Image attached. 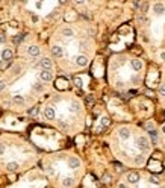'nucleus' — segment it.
<instances>
[{
  "label": "nucleus",
  "mask_w": 165,
  "mask_h": 188,
  "mask_svg": "<svg viewBox=\"0 0 165 188\" xmlns=\"http://www.w3.org/2000/svg\"><path fill=\"white\" fill-rule=\"evenodd\" d=\"M136 146L143 152H145V150L150 149V141H149V138H147V137H138L136 138Z\"/></svg>",
  "instance_id": "nucleus-1"
},
{
  "label": "nucleus",
  "mask_w": 165,
  "mask_h": 188,
  "mask_svg": "<svg viewBox=\"0 0 165 188\" xmlns=\"http://www.w3.org/2000/svg\"><path fill=\"white\" fill-rule=\"evenodd\" d=\"M39 78L43 82H50L53 79V73L50 72V70H43V72L39 73Z\"/></svg>",
  "instance_id": "nucleus-2"
},
{
  "label": "nucleus",
  "mask_w": 165,
  "mask_h": 188,
  "mask_svg": "<svg viewBox=\"0 0 165 188\" xmlns=\"http://www.w3.org/2000/svg\"><path fill=\"white\" fill-rule=\"evenodd\" d=\"M44 117L47 120H55V117H56V112H55V108H52V106H47L44 109Z\"/></svg>",
  "instance_id": "nucleus-3"
},
{
  "label": "nucleus",
  "mask_w": 165,
  "mask_h": 188,
  "mask_svg": "<svg viewBox=\"0 0 165 188\" xmlns=\"http://www.w3.org/2000/svg\"><path fill=\"white\" fill-rule=\"evenodd\" d=\"M127 182H129L130 185H136L138 182H139V174L135 173V172L129 173V174H127Z\"/></svg>",
  "instance_id": "nucleus-4"
},
{
  "label": "nucleus",
  "mask_w": 165,
  "mask_h": 188,
  "mask_svg": "<svg viewBox=\"0 0 165 188\" xmlns=\"http://www.w3.org/2000/svg\"><path fill=\"white\" fill-rule=\"evenodd\" d=\"M153 12H155V15H164L165 12V6H164V3H155L153 5Z\"/></svg>",
  "instance_id": "nucleus-5"
},
{
  "label": "nucleus",
  "mask_w": 165,
  "mask_h": 188,
  "mask_svg": "<svg viewBox=\"0 0 165 188\" xmlns=\"http://www.w3.org/2000/svg\"><path fill=\"white\" fill-rule=\"evenodd\" d=\"M39 65H41V68H43V70H50L53 64H52L50 58H43V59H41V62H39Z\"/></svg>",
  "instance_id": "nucleus-6"
},
{
  "label": "nucleus",
  "mask_w": 165,
  "mask_h": 188,
  "mask_svg": "<svg viewBox=\"0 0 165 188\" xmlns=\"http://www.w3.org/2000/svg\"><path fill=\"white\" fill-rule=\"evenodd\" d=\"M52 55L55 56V58H62V55H64L62 47L61 46H53L52 47Z\"/></svg>",
  "instance_id": "nucleus-7"
},
{
  "label": "nucleus",
  "mask_w": 165,
  "mask_h": 188,
  "mask_svg": "<svg viewBox=\"0 0 165 188\" xmlns=\"http://www.w3.org/2000/svg\"><path fill=\"white\" fill-rule=\"evenodd\" d=\"M68 166H70V168H79L80 167V161H79V158H76V156H71L68 159Z\"/></svg>",
  "instance_id": "nucleus-8"
},
{
  "label": "nucleus",
  "mask_w": 165,
  "mask_h": 188,
  "mask_svg": "<svg viewBox=\"0 0 165 188\" xmlns=\"http://www.w3.org/2000/svg\"><path fill=\"white\" fill-rule=\"evenodd\" d=\"M118 135H120L121 140H129V138H130V131H129L127 127H121L118 131Z\"/></svg>",
  "instance_id": "nucleus-9"
},
{
  "label": "nucleus",
  "mask_w": 165,
  "mask_h": 188,
  "mask_svg": "<svg viewBox=\"0 0 165 188\" xmlns=\"http://www.w3.org/2000/svg\"><path fill=\"white\" fill-rule=\"evenodd\" d=\"M76 64H77L79 67H85L88 64V58L85 55H79L77 58H76Z\"/></svg>",
  "instance_id": "nucleus-10"
},
{
  "label": "nucleus",
  "mask_w": 165,
  "mask_h": 188,
  "mask_svg": "<svg viewBox=\"0 0 165 188\" xmlns=\"http://www.w3.org/2000/svg\"><path fill=\"white\" fill-rule=\"evenodd\" d=\"M130 65H132V68L135 70V72H139V70L143 68V62H141L139 59H132L130 61Z\"/></svg>",
  "instance_id": "nucleus-11"
},
{
  "label": "nucleus",
  "mask_w": 165,
  "mask_h": 188,
  "mask_svg": "<svg viewBox=\"0 0 165 188\" xmlns=\"http://www.w3.org/2000/svg\"><path fill=\"white\" fill-rule=\"evenodd\" d=\"M27 53L29 55H31V56H38L39 55V47L38 46H31V47H29V49H27Z\"/></svg>",
  "instance_id": "nucleus-12"
},
{
  "label": "nucleus",
  "mask_w": 165,
  "mask_h": 188,
  "mask_svg": "<svg viewBox=\"0 0 165 188\" xmlns=\"http://www.w3.org/2000/svg\"><path fill=\"white\" fill-rule=\"evenodd\" d=\"M11 59H12V52L9 49H5L2 52V61H11Z\"/></svg>",
  "instance_id": "nucleus-13"
},
{
  "label": "nucleus",
  "mask_w": 165,
  "mask_h": 188,
  "mask_svg": "<svg viewBox=\"0 0 165 188\" xmlns=\"http://www.w3.org/2000/svg\"><path fill=\"white\" fill-rule=\"evenodd\" d=\"M74 185V179L73 178H65L62 181V187H65V188H71Z\"/></svg>",
  "instance_id": "nucleus-14"
},
{
  "label": "nucleus",
  "mask_w": 165,
  "mask_h": 188,
  "mask_svg": "<svg viewBox=\"0 0 165 188\" xmlns=\"http://www.w3.org/2000/svg\"><path fill=\"white\" fill-rule=\"evenodd\" d=\"M62 35H64V37H67V38H71L74 35V31H73V29H70V27H64L62 29Z\"/></svg>",
  "instance_id": "nucleus-15"
},
{
  "label": "nucleus",
  "mask_w": 165,
  "mask_h": 188,
  "mask_svg": "<svg viewBox=\"0 0 165 188\" xmlns=\"http://www.w3.org/2000/svg\"><path fill=\"white\" fill-rule=\"evenodd\" d=\"M6 168L9 170V172H17V170H18V164H17V162H8Z\"/></svg>",
  "instance_id": "nucleus-16"
},
{
  "label": "nucleus",
  "mask_w": 165,
  "mask_h": 188,
  "mask_svg": "<svg viewBox=\"0 0 165 188\" xmlns=\"http://www.w3.org/2000/svg\"><path fill=\"white\" fill-rule=\"evenodd\" d=\"M144 162H145V156L144 155H138L136 158H135V164H138V166H143Z\"/></svg>",
  "instance_id": "nucleus-17"
},
{
  "label": "nucleus",
  "mask_w": 165,
  "mask_h": 188,
  "mask_svg": "<svg viewBox=\"0 0 165 188\" xmlns=\"http://www.w3.org/2000/svg\"><path fill=\"white\" fill-rule=\"evenodd\" d=\"M12 100H14V103H17V105H23V103H24V99H23L21 96H14Z\"/></svg>",
  "instance_id": "nucleus-18"
},
{
  "label": "nucleus",
  "mask_w": 165,
  "mask_h": 188,
  "mask_svg": "<svg viewBox=\"0 0 165 188\" xmlns=\"http://www.w3.org/2000/svg\"><path fill=\"white\" fill-rule=\"evenodd\" d=\"M70 109H71L73 112H76V111L80 109V105H79L77 102H71V105H70Z\"/></svg>",
  "instance_id": "nucleus-19"
},
{
  "label": "nucleus",
  "mask_w": 165,
  "mask_h": 188,
  "mask_svg": "<svg viewBox=\"0 0 165 188\" xmlns=\"http://www.w3.org/2000/svg\"><path fill=\"white\" fill-rule=\"evenodd\" d=\"M150 182L153 185H159V184H161V181H159V178H156V176H150Z\"/></svg>",
  "instance_id": "nucleus-20"
},
{
  "label": "nucleus",
  "mask_w": 165,
  "mask_h": 188,
  "mask_svg": "<svg viewBox=\"0 0 165 188\" xmlns=\"http://www.w3.org/2000/svg\"><path fill=\"white\" fill-rule=\"evenodd\" d=\"M27 114H29V115H37V114H38V108L35 106V108H32V109H29Z\"/></svg>",
  "instance_id": "nucleus-21"
},
{
  "label": "nucleus",
  "mask_w": 165,
  "mask_h": 188,
  "mask_svg": "<svg viewBox=\"0 0 165 188\" xmlns=\"http://www.w3.org/2000/svg\"><path fill=\"white\" fill-rule=\"evenodd\" d=\"M159 94H161V96H165V84H162L161 87H159Z\"/></svg>",
  "instance_id": "nucleus-22"
},
{
  "label": "nucleus",
  "mask_w": 165,
  "mask_h": 188,
  "mask_svg": "<svg viewBox=\"0 0 165 188\" xmlns=\"http://www.w3.org/2000/svg\"><path fill=\"white\" fill-rule=\"evenodd\" d=\"M0 43H6V35H5V33H2V32H0Z\"/></svg>",
  "instance_id": "nucleus-23"
},
{
  "label": "nucleus",
  "mask_w": 165,
  "mask_h": 188,
  "mask_svg": "<svg viewBox=\"0 0 165 188\" xmlns=\"http://www.w3.org/2000/svg\"><path fill=\"white\" fill-rule=\"evenodd\" d=\"M33 90H37V91H43V85H41V84H35V85H33Z\"/></svg>",
  "instance_id": "nucleus-24"
},
{
  "label": "nucleus",
  "mask_w": 165,
  "mask_h": 188,
  "mask_svg": "<svg viewBox=\"0 0 165 188\" xmlns=\"http://www.w3.org/2000/svg\"><path fill=\"white\" fill-rule=\"evenodd\" d=\"M102 125L103 126H109V119H106V117H105V119H102Z\"/></svg>",
  "instance_id": "nucleus-25"
},
{
  "label": "nucleus",
  "mask_w": 165,
  "mask_h": 188,
  "mask_svg": "<svg viewBox=\"0 0 165 188\" xmlns=\"http://www.w3.org/2000/svg\"><path fill=\"white\" fill-rule=\"evenodd\" d=\"M5 87H6V84H5L3 80H0V93H2V91L5 90Z\"/></svg>",
  "instance_id": "nucleus-26"
},
{
  "label": "nucleus",
  "mask_w": 165,
  "mask_h": 188,
  "mask_svg": "<svg viewBox=\"0 0 165 188\" xmlns=\"http://www.w3.org/2000/svg\"><path fill=\"white\" fill-rule=\"evenodd\" d=\"M21 38H23V35H18V37H15V38H14V43H20Z\"/></svg>",
  "instance_id": "nucleus-27"
},
{
  "label": "nucleus",
  "mask_w": 165,
  "mask_h": 188,
  "mask_svg": "<svg viewBox=\"0 0 165 188\" xmlns=\"http://www.w3.org/2000/svg\"><path fill=\"white\" fill-rule=\"evenodd\" d=\"M74 84L77 85V87H80V85H82V80H80L79 78H76V79H74Z\"/></svg>",
  "instance_id": "nucleus-28"
},
{
  "label": "nucleus",
  "mask_w": 165,
  "mask_h": 188,
  "mask_svg": "<svg viewBox=\"0 0 165 188\" xmlns=\"http://www.w3.org/2000/svg\"><path fill=\"white\" fill-rule=\"evenodd\" d=\"M5 153V144L0 143V155H3Z\"/></svg>",
  "instance_id": "nucleus-29"
},
{
  "label": "nucleus",
  "mask_w": 165,
  "mask_h": 188,
  "mask_svg": "<svg viewBox=\"0 0 165 188\" xmlns=\"http://www.w3.org/2000/svg\"><path fill=\"white\" fill-rule=\"evenodd\" d=\"M153 127H155L153 123H147V129H149V131H153Z\"/></svg>",
  "instance_id": "nucleus-30"
},
{
  "label": "nucleus",
  "mask_w": 165,
  "mask_h": 188,
  "mask_svg": "<svg viewBox=\"0 0 165 188\" xmlns=\"http://www.w3.org/2000/svg\"><path fill=\"white\" fill-rule=\"evenodd\" d=\"M141 6H143V12H147V8H149V5H147V3H143Z\"/></svg>",
  "instance_id": "nucleus-31"
},
{
  "label": "nucleus",
  "mask_w": 165,
  "mask_h": 188,
  "mask_svg": "<svg viewBox=\"0 0 165 188\" xmlns=\"http://www.w3.org/2000/svg\"><path fill=\"white\" fill-rule=\"evenodd\" d=\"M20 70H21V67H20V65H17V67L14 68V73H15V74H18V73H20Z\"/></svg>",
  "instance_id": "nucleus-32"
},
{
  "label": "nucleus",
  "mask_w": 165,
  "mask_h": 188,
  "mask_svg": "<svg viewBox=\"0 0 165 188\" xmlns=\"http://www.w3.org/2000/svg\"><path fill=\"white\" fill-rule=\"evenodd\" d=\"M103 181H105V182H109V181H111V176H109V174H105V176H103Z\"/></svg>",
  "instance_id": "nucleus-33"
},
{
  "label": "nucleus",
  "mask_w": 165,
  "mask_h": 188,
  "mask_svg": "<svg viewBox=\"0 0 165 188\" xmlns=\"http://www.w3.org/2000/svg\"><path fill=\"white\" fill-rule=\"evenodd\" d=\"M133 6L138 9V8H141V3H139V2H133Z\"/></svg>",
  "instance_id": "nucleus-34"
},
{
  "label": "nucleus",
  "mask_w": 165,
  "mask_h": 188,
  "mask_svg": "<svg viewBox=\"0 0 165 188\" xmlns=\"http://www.w3.org/2000/svg\"><path fill=\"white\" fill-rule=\"evenodd\" d=\"M118 188H127V187H126V184H123V182H120V184H118Z\"/></svg>",
  "instance_id": "nucleus-35"
},
{
  "label": "nucleus",
  "mask_w": 165,
  "mask_h": 188,
  "mask_svg": "<svg viewBox=\"0 0 165 188\" xmlns=\"http://www.w3.org/2000/svg\"><path fill=\"white\" fill-rule=\"evenodd\" d=\"M161 58H162V59H165V53H161Z\"/></svg>",
  "instance_id": "nucleus-36"
},
{
  "label": "nucleus",
  "mask_w": 165,
  "mask_h": 188,
  "mask_svg": "<svg viewBox=\"0 0 165 188\" xmlns=\"http://www.w3.org/2000/svg\"><path fill=\"white\" fill-rule=\"evenodd\" d=\"M162 132H164V134H165V126H164V127H162Z\"/></svg>",
  "instance_id": "nucleus-37"
},
{
  "label": "nucleus",
  "mask_w": 165,
  "mask_h": 188,
  "mask_svg": "<svg viewBox=\"0 0 165 188\" xmlns=\"http://www.w3.org/2000/svg\"><path fill=\"white\" fill-rule=\"evenodd\" d=\"M0 67H2V61H0Z\"/></svg>",
  "instance_id": "nucleus-38"
}]
</instances>
